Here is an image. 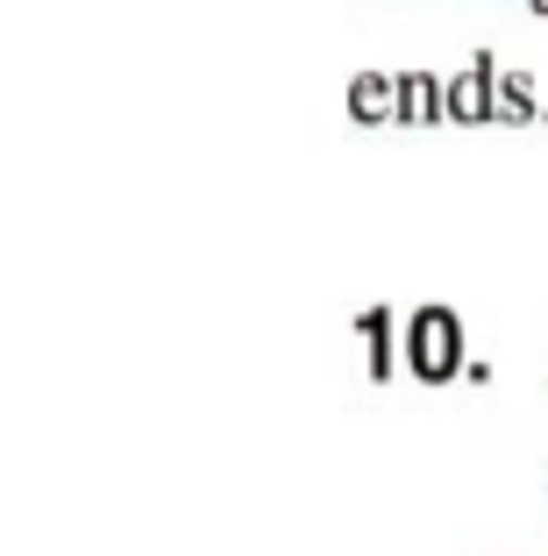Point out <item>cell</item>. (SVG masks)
<instances>
[{
	"mask_svg": "<svg viewBox=\"0 0 548 556\" xmlns=\"http://www.w3.org/2000/svg\"><path fill=\"white\" fill-rule=\"evenodd\" d=\"M406 371L420 386H449V378L470 371L463 357V314L456 307H413L406 314Z\"/></svg>",
	"mask_w": 548,
	"mask_h": 556,
	"instance_id": "1",
	"label": "cell"
},
{
	"mask_svg": "<svg viewBox=\"0 0 548 556\" xmlns=\"http://www.w3.org/2000/svg\"><path fill=\"white\" fill-rule=\"evenodd\" d=\"M499 58L492 50H477L463 72L449 79V122H499Z\"/></svg>",
	"mask_w": 548,
	"mask_h": 556,
	"instance_id": "2",
	"label": "cell"
},
{
	"mask_svg": "<svg viewBox=\"0 0 548 556\" xmlns=\"http://www.w3.org/2000/svg\"><path fill=\"white\" fill-rule=\"evenodd\" d=\"M399 122L406 129L449 122V79H435V72H399Z\"/></svg>",
	"mask_w": 548,
	"mask_h": 556,
	"instance_id": "3",
	"label": "cell"
},
{
	"mask_svg": "<svg viewBox=\"0 0 548 556\" xmlns=\"http://www.w3.org/2000/svg\"><path fill=\"white\" fill-rule=\"evenodd\" d=\"M356 336H364V350H371V378L385 386V378H399V314L392 307H364L356 314Z\"/></svg>",
	"mask_w": 548,
	"mask_h": 556,
	"instance_id": "4",
	"label": "cell"
},
{
	"mask_svg": "<svg viewBox=\"0 0 548 556\" xmlns=\"http://www.w3.org/2000/svg\"><path fill=\"white\" fill-rule=\"evenodd\" d=\"M349 122H364V129L399 122V79H385V72H356L349 79Z\"/></svg>",
	"mask_w": 548,
	"mask_h": 556,
	"instance_id": "5",
	"label": "cell"
},
{
	"mask_svg": "<svg viewBox=\"0 0 548 556\" xmlns=\"http://www.w3.org/2000/svg\"><path fill=\"white\" fill-rule=\"evenodd\" d=\"M492 93H499V122H513V129H520V122H548V108L534 100V79H527V72H506L499 65V86H492Z\"/></svg>",
	"mask_w": 548,
	"mask_h": 556,
	"instance_id": "6",
	"label": "cell"
},
{
	"mask_svg": "<svg viewBox=\"0 0 548 556\" xmlns=\"http://www.w3.org/2000/svg\"><path fill=\"white\" fill-rule=\"evenodd\" d=\"M527 8H534V15H548V0H527Z\"/></svg>",
	"mask_w": 548,
	"mask_h": 556,
	"instance_id": "7",
	"label": "cell"
}]
</instances>
